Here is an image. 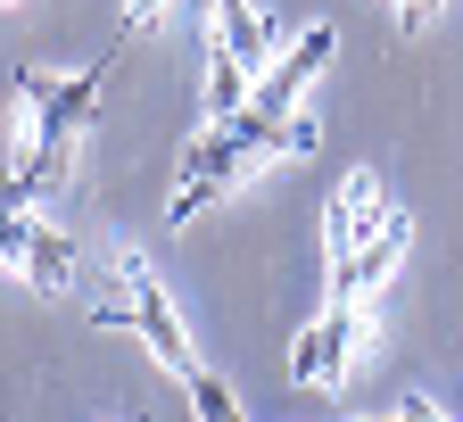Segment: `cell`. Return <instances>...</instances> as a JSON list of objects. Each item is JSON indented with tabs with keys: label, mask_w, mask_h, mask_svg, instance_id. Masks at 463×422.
<instances>
[{
	"label": "cell",
	"mask_w": 463,
	"mask_h": 422,
	"mask_svg": "<svg viewBox=\"0 0 463 422\" xmlns=\"http://www.w3.org/2000/svg\"><path fill=\"white\" fill-rule=\"evenodd\" d=\"M331 50H339V34L331 25H307L298 34V50L289 58H273V75L249 91V108L241 116H223V125H207L191 149H183V166H174V199H165V224L183 232L191 216H207L223 191H241L249 174H265L273 158H307L315 149V125H307V83L331 67Z\"/></svg>",
	"instance_id": "obj_1"
},
{
	"label": "cell",
	"mask_w": 463,
	"mask_h": 422,
	"mask_svg": "<svg viewBox=\"0 0 463 422\" xmlns=\"http://www.w3.org/2000/svg\"><path fill=\"white\" fill-rule=\"evenodd\" d=\"M108 67H116V50L91 58V67H75V75L17 67V149H9V166L25 174L33 191H67L75 149H83V125H91V108L108 91Z\"/></svg>",
	"instance_id": "obj_2"
},
{
	"label": "cell",
	"mask_w": 463,
	"mask_h": 422,
	"mask_svg": "<svg viewBox=\"0 0 463 422\" xmlns=\"http://www.w3.org/2000/svg\"><path fill=\"white\" fill-rule=\"evenodd\" d=\"M405 240H414L405 207L373 183V174H347V183L331 191V216H323V257H331V290H323V298H339V307L373 298V290L397 273Z\"/></svg>",
	"instance_id": "obj_3"
},
{
	"label": "cell",
	"mask_w": 463,
	"mask_h": 422,
	"mask_svg": "<svg viewBox=\"0 0 463 422\" xmlns=\"http://www.w3.org/2000/svg\"><path fill=\"white\" fill-rule=\"evenodd\" d=\"M83 298H91V315H99V323H133L141 348L157 356L165 373H183V381L199 373V348H191L183 315H174V298L157 290V273H149L133 249H108L99 273H83Z\"/></svg>",
	"instance_id": "obj_4"
},
{
	"label": "cell",
	"mask_w": 463,
	"mask_h": 422,
	"mask_svg": "<svg viewBox=\"0 0 463 422\" xmlns=\"http://www.w3.org/2000/svg\"><path fill=\"white\" fill-rule=\"evenodd\" d=\"M273 17L257 0H207V125L241 116L249 91L273 75Z\"/></svg>",
	"instance_id": "obj_5"
},
{
	"label": "cell",
	"mask_w": 463,
	"mask_h": 422,
	"mask_svg": "<svg viewBox=\"0 0 463 422\" xmlns=\"http://www.w3.org/2000/svg\"><path fill=\"white\" fill-rule=\"evenodd\" d=\"M356 331H364V315L339 307V298H323V315L298 331V348H289V381L298 389H339L347 365H356Z\"/></svg>",
	"instance_id": "obj_6"
},
{
	"label": "cell",
	"mask_w": 463,
	"mask_h": 422,
	"mask_svg": "<svg viewBox=\"0 0 463 422\" xmlns=\"http://www.w3.org/2000/svg\"><path fill=\"white\" fill-rule=\"evenodd\" d=\"M0 265H9L17 282H33V290H83V257H75V240L67 232H50L42 216H17L9 232H0Z\"/></svg>",
	"instance_id": "obj_7"
},
{
	"label": "cell",
	"mask_w": 463,
	"mask_h": 422,
	"mask_svg": "<svg viewBox=\"0 0 463 422\" xmlns=\"http://www.w3.org/2000/svg\"><path fill=\"white\" fill-rule=\"evenodd\" d=\"M191 414H199V422H241V406H232V381L199 365V373H191Z\"/></svg>",
	"instance_id": "obj_8"
},
{
	"label": "cell",
	"mask_w": 463,
	"mask_h": 422,
	"mask_svg": "<svg viewBox=\"0 0 463 422\" xmlns=\"http://www.w3.org/2000/svg\"><path fill=\"white\" fill-rule=\"evenodd\" d=\"M33 199H42V191L25 183V174H17V166H0V232H9L17 216H33Z\"/></svg>",
	"instance_id": "obj_9"
},
{
	"label": "cell",
	"mask_w": 463,
	"mask_h": 422,
	"mask_svg": "<svg viewBox=\"0 0 463 422\" xmlns=\"http://www.w3.org/2000/svg\"><path fill=\"white\" fill-rule=\"evenodd\" d=\"M157 9H165V0H125V34H141V25H149Z\"/></svg>",
	"instance_id": "obj_10"
},
{
	"label": "cell",
	"mask_w": 463,
	"mask_h": 422,
	"mask_svg": "<svg viewBox=\"0 0 463 422\" xmlns=\"http://www.w3.org/2000/svg\"><path fill=\"white\" fill-rule=\"evenodd\" d=\"M430 17H439V0H414V9H405V17H397V25H405V34H422V25H430Z\"/></svg>",
	"instance_id": "obj_11"
},
{
	"label": "cell",
	"mask_w": 463,
	"mask_h": 422,
	"mask_svg": "<svg viewBox=\"0 0 463 422\" xmlns=\"http://www.w3.org/2000/svg\"><path fill=\"white\" fill-rule=\"evenodd\" d=\"M405 9H414V0H397V17H405Z\"/></svg>",
	"instance_id": "obj_12"
}]
</instances>
